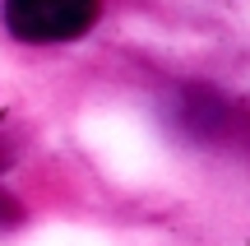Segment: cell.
Masks as SVG:
<instances>
[{"mask_svg": "<svg viewBox=\"0 0 250 246\" xmlns=\"http://www.w3.org/2000/svg\"><path fill=\"white\" fill-rule=\"evenodd\" d=\"M98 19V0H5V23L19 42H74Z\"/></svg>", "mask_w": 250, "mask_h": 246, "instance_id": "cell-1", "label": "cell"}]
</instances>
